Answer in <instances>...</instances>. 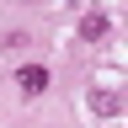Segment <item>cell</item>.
Here are the masks:
<instances>
[{"instance_id":"3","label":"cell","mask_w":128,"mask_h":128,"mask_svg":"<svg viewBox=\"0 0 128 128\" xmlns=\"http://www.w3.org/2000/svg\"><path fill=\"white\" fill-rule=\"evenodd\" d=\"M80 38H86V43H102L107 38V16L102 11H86V16H80Z\"/></svg>"},{"instance_id":"2","label":"cell","mask_w":128,"mask_h":128,"mask_svg":"<svg viewBox=\"0 0 128 128\" xmlns=\"http://www.w3.org/2000/svg\"><path fill=\"white\" fill-rule=\"evenodd\" d=\"M91 112H96V118H118V112H123V96L118 91H91Z\"/></svg>"},{"instance_id":"1","label":"cell","mask_w":128,"mask_h":128,"mask_svg":"<svg viewBox=\"0 0 128 128\" xmlns=\"http://www.w3.org/2000/svg\"><path fill=\"white\" fill-rule=\"evenodd\" d=\"M16 86H22V96H43L48 91V70L43 64H22L16 70Z\"/></svg>"}]
</instances>
